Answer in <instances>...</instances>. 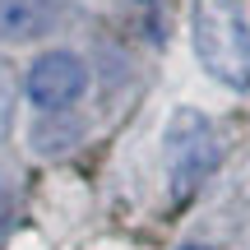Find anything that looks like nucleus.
<instances>
[{
  "instance_id": "obj_4",
  "label": "nucleus",
  "mask_w": 250,
  "mask_h": 250,
  "mask_svg": "<svg viewBox=\"0 0 250 250\" xmlns=\"http://www.w3.org/2000/svg\"><path fill=\"white\" fill-rule=\"evenodd\" d=\"M56 28V0H0V42H37Z\"/></svg>"
},
{
  "instance_id": "obj_3",
  "label": "nucleus",
  "mask_w": 250,
  "mask_h": 250,
  "mask_svg": "<svg viewBox=\"0 0 250 250\" xmlns=\"http://www.w3.org/2000/svg\"><path fill=\"white\" fill-rule=\"evenodd\" d=\"M83 88H88V65L74 51H46V56H37V61L28 65V74H23L28 102L42 107V111L74 107V102L83 98Z\"/></svg>"
},
{
  "instance_id": "obj_5",
  "label": "nucleus",
  "mask_w": 250,
  "mask_h": 250,
  "mask_svg": "<svg viewBox=\"0 0 250 250\" xmlns=\"http://www.w3.org/2000/svg\"><path fill=\"white\" fill-rule=\"evenodd\" d=\"M14 102H19V83H14V70L0 61V139L9 134L14 125Z\"/></svg>"
},
{
  "instance_id": "obj_6",
  "label": "nucleus",
  "mask_w": 250,
  "mask_h": 250,
  "mask_svg": "<svg viewBox=\"0 0 250 250\" xmlns=\"http://www.w3.org/2000/svg\"><path fill=\"white\" fill-rule=\"evenodd\" d=\"M181 250H218V246H204V241H190V246H181Z\"/></svg>"
},
{
  "instance_id": "obj_2",
  "label": "nucleus",
  "mask_w": 250,
  "mask_h": 250,
  "mask_svg": "<svg viewBox=\"0 0 250 250\" xmlns=\"http://www.w3.org/2000/svg\"><path fill=\"white\" fill-rule=\"evenodd\" d=\"M218 167V134L195 107H181L167 121V171H171V195L186 199L213 176Z\"/></svg>"
},
{
  "instance_id": "obj_1",
  "label": "nucleus",
  "mask_w": 250,
  "mask_h": 250,
  "mask_svg": "<svg viewBox=\"0 0 250 250\" xmlns=\"http://www.w3.org/2000/svg\"><path fill=\"white\" fill-rule=\"evenodd\" d=\"M195 56L218 83L250 88V23L241 0H195L190 9Z\"/></svg>"
}]
</instances>
